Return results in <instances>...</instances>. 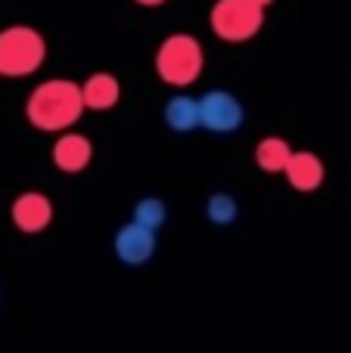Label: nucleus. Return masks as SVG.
I'll use <instances>...</instances> for the list:
<instances>
[{"instance_id":"13","label":"nucleus","mask_w":351,"mask_h":353,"mask_svg":"<svg viewBox=\"0 0 351 353\" xmlns=\"http://www.w3.org/2000/svg\"><path fill=\"white\" fill-rule=\"evenodd\" d=\"M236 199L230 192H211L209 201H205V217L215 226H230L236 220Z\"/></svg>"},{"instance_id":"4","label":"nucleus","mask_w":351,"mask_h":353,"mask_svg":"<svg viewBox=\"0 0 351 353\" xmlns=\"http://www.w3.org/2000/svg\"><path fill=\"white\" fill-rule=\"evenodd\" d=\"M261 22H265V10L255 0H215L209 12V25L215 37L227 43L252 41L261 31Z\"/></svg>"},{"instance_id":"11","label":"nucleus","mask_w":351,"mask_h":353,"mask_svg":"<svg viewBox=\"0 0 351 353\" xmlns=\"http://www.w3.org/2000/svg\"><path fill=\"white\" fill-rule=\"evenodd\" d=\"M165 124L178 134H187V130L199 128V99L187 97V93H178L165 103V112H162Z\"/></svg>"},{"instance_id":"6","label":"nucleus","mask_w":351,"mask_h":353,"mask_svg":"<svg viewBox=\"0 0 351 353\" xmlns=\"http://www.w3.org/2000/svg\"><path fill=\"white\" fill-rule=\"evenodd\" d=\"M112 248H115V257L124 267H140V263L153 261V254H155V232L131 220V223H124L115 232Z\"/></svg>"},{"instance_id":"5","label":"nucleus","mask_w":351,"mask_h":353,"mask_svg":"<svg viewBox=\"0 0 351 353\" xmlns=\"http://www.w3.org/2000/svg\"><path fill=\"white\" fill-rule=\"evenodd\" d=\"M243 124V103L230 90H209L199 97V128L211 134H234Z\"/></svg>"},{"instance_id":"1","label":"nucleus","mask_w":351,"mask_h":353,"mask_svg":"<svg viewBox=\"0 0 351 353\" xmlns=\"http://www.w3.org/2000/svg\"><path fill=\"white\" fill-rule=\"evenodd\" d=\"M84 115V97L81 84L66 78H50L37 84L25 99V118L31 128L47 134H68L78 118Z\"/></svg>"},{"instance_id":"3","label":"nucleus","mask_w":351,"mask_h":353,"mask_svg":"<svg viewBox=\"0 0 351 353\" xmlns=\"http://www.w3.org/2000/svg\"><path fill=\"white\" fill-rule=\"evenodd\" d=\"M47 59V43L41 31L28 25H10L0 31V78L35 74Z\"/></svg>"},{"instance_id":"14","label":"nucleus","mask_w":351,"mask_h":353,"mask_svg":"<svg viewBox=\"0 0 351 353\" xmlns=\"http://www.w3.org/2000/svg\"><path fill=\"white\" fill-rule=\"evenodd\" d=\"M165 217H168V208H165V201L162 199H155V195H149V199H140L134 205V223H140V226H146V230H159L162 223H165Z\"/></svg>"},{"instance_id":"8","label":"nucleus","mask_w":351,"mask_h":353,"mask_svg":"<svg viewBox=\"0 0 351 353\" xmlns=\"http://www.w3.org/2000/svg\"><path fill=\"white\" fill-rule=\"evenodd\" d=\"M93 159V149H91V140L84 134H59V140L53 143V165L59 168L62 174H81Z\"/></svg>"},{"instance_id":"10","label":"nucleus","mask_w":351,"mask_h":353,"mask_svg":"<svg viewBox=\"0 0 351 353\" xmlns=\"http://www.w3.org/2000/svg\"><path fill=\"white\" fill-rule=\"evenodd\" d=\"M81 97H84V109L106 112L118 103L122 87H118V81L112 78L109 72H99V74H91V78L81 84Z\"/></svg>"},{"instance_id":"12","label":"nucleus","mask_w":351,"mask_h":353,"mask_svg":"<svg viewBox=\"0 0 351 353\" xmlns=\"http://www.w3.org/2000/svg\"><path fill=\"white\" fill-rule=\"evenodd\" d=\"M290 159H292V149L283 137H265V140L255 146V165L265 174H283Z\"/></svg>"},{"instance_id":"9","label":"nucleus","mask_w":351,"mask_h":353,"mask_svg":"<svg viewBox=\"0 0 351 353\" xmlns=\"http://www.w3.org/2000/svg\"><path fill=\"white\" fill-rule=\"evenodd\" d=\"M283 174H286V180H290V186L298 189V192H314L323 183V176H327L323 161L317 159L314 152H292Z\"/></svg>"},{"instance_id":"16","label":"nucleus","mask_w":351,"mask_h":353,"mask_svg":"<svg viewBox=\"0 0 351 353\" xmlns=\"http://www.w3.org/2000/svg\"><path fill=\"white\" fill-rule=\"evenodd\" d=\"M255 3H258V6H261V10H267V6H271V3H274V0H255Z\"/></svg>"},{"instance_id":"15","label":"nucleus","mask_w":351,"mask_h":353,"mask_svg":"<svg viewBox=\"0 0 351 353\" xmlns=\"http://www.w3.org/2000/svg\"><path fill=\"white\" fill-rule=\"evenodd\" d=\"M134 3H140V6H162L165 0H134Z\"/></svg>"},{"instance_id":"7","label":"nucleus","mask_w":351,"mask_h":353,"mask_svg":"<svg viewBox=\"0 0 351 353\" xmlns=\"http://www.w3.org/2000/svg\"><path fill=\"white\" fill-rule=\"evenodd\" d=\"M12 226L19 232H44L53 220V201L47 199L44 192H22L10 208Z\"/></svg>"},{"instance_id":"2","label":"nucleus","mask_w":351,"mask_h":353,"mask_svg":"<svg viewBox=\"0 0 351 353\" xmlns=\"http://www.w3.org/2000/svg\"><path fill=\"white\" fill-rule=\"evenodd\" d=\"M205 53L193 34H168L155 50V74L171 87H190L202 74Z\"/></svg>"}]
</instances>
